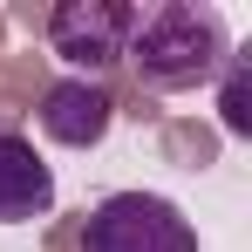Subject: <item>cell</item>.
I'll list each match as a JSON object with an SVG mask.
<instances>
[{
	"label": "cell",
	"instance_id": "3957f363",
	"mask_svg": "<svg viewBox=\"0 0 252 252\" xmlns=\"http://www.w3.org/2000/svg\"><path fill=\"white\" fill-rule=\"evenodd\" d=\"M129 28H136V7H116V0H68L55 7L48 34H55V55L75 62V68H109L123 55Z\"/></svg>",
	"mask_w": 252,
	"mask_h": 252
},
{
	"label": "cell",
	"instance_id": "7a4b0ae2",
	"mask_svg": "<svg viewBox=\"0 0 252 252\" xmlns=\"http://www.w3.org/2000/svg\"><path fill=\"white\" fill-rule=\"evenodd\" d=\"M82 252H198V232L157 191H109L82 218Z\"/></svg>",
	"mask_w": 252,
	"mask_h": 252
},
{
	"label": "cell",
	"instance_id": "5b68a950",
	"mask_svg": "<svg viewBox=\"0 0 252 252\" xmlns=\"http://www.w3.org/2000/svg\"><path fill=\"white\" fill-rule=\"evenodd\" d=\"M55 205V177L34 157L28 136L0 129V225H28V218H48Z\"/></svg>",
	"mask_w": 252,
	"mask_h": 252
},
{
	"label": "cell",
	"instance_id": "6da1fadb",
	"mask_svg": "<svg viewBox=\"0 0 252 252\" xmlns=\"http://www.w3.org/2000/svg\"><path fill=\"white\" fill-rule=\"evenodd\" d=\"M123 55L136 62V75L150 89H191V82H211L232 48H225V21L218 7H191V0H170V7H150L136 14Z\"/></svg>",
	"mask_w": 252,
	"mask_h": 252
},
{
	"label": "cell",
	"instance_id": "277c9868",
	"mask_svg": "<svg viewBox=\"0 0 252 252\" xmlns=\"http://www.w3.org/2000/svg\"><path fill=\"white\" fill-rule=\"evenodd\" d=\"M109 116H116V102L95 82H48L41 89V129L68 150H95L109 136Z\"/></svg>",
	"mask_w": 252,
	"mask_h": 252
}]
</instances>
